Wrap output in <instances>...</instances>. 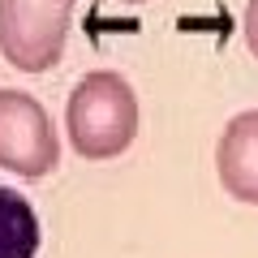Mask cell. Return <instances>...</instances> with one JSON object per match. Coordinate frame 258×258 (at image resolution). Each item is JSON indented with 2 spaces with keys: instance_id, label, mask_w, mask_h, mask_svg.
I'll list each match as a JSON object with an SVG mask.
<instances>
[{
  "instance_id": "cell-6",
  "label": "cell",
  "mask_w": 258,
  "mask_h": 258,
  "mask_svg": "<svg viewBox=\"0 0 258 258\" xmlns=\"http://www.w3.org/2000/svg\"><path fill=\"white\" fill-rule=\"evenodd\" d=\"M241 26H245V43H249V52L258 56V0H249V5H245V22H241Z\"/></svg>"
},
{
  "instance_id": "cell-5",
  "label": "cell",
  "mask_w": 258,
  "mask_h": 258,
  "mask_svg": "<svg viewBox=\"0 0 258 258\" xmlns=\"http://www.w3.org/2000/svg\"><path fill=\"white\" fill-rule=\"evenodd\" d=\"M39 254V215L18 189L0 185V258Z\"/></svg>"
},
{
  "instance_id": "cell-4",
  "label": "cell",
  "mask_w": 258,
  "mask_h": 258,
  "mask_svg": "<svg viewBox=\"0 0 258 258\" xmlns=\"http://www.w3.org/2000/svg\"><path fill=\"white\" fill-rule=\"evenodd\" d=\"M215 168H220L224 189L237 203L258 207V112H241L228 120L220 147H215Z\"/></svg>"
},
{
  "instance_id": "cell-3",
  "label": "cell",
  "mask_w": 258,
  "mask_h": 258,
  "mask_svg": "<svg viewBox=\"0 0 258 258\" xmlns=\"http://www.w3.org/2000/svg\"><path fill=\"white\" fill-rule=\"evenodd\" d=\"M56 159H60V142L43 103L26 91L5 86L0 91V168L39 181L56 168Z\"/></svg>"
},
{
  "instance_id": "cell-7",
  "label": "cell",
  "mask_w": 258,
  "mask_h": 258,
  "mask_svg": "<svg viewBox=\"0 0 258 258\" xmlns=\"http://www.w3.org/2000/svg\"><path fill=\"white\" fill-rule=\"evenodd\" d=\"M125 5H147V0H125Z\"/></svg>"
},
{
  "instance_id": "cell-2",
  "label": "cell",
  "mask_w": 258,
  "mask_h": 258,
  "mask_svg": "<svg viewBox=\"0 0 258 258\" xmlns=\"http://www.w3.org/2000/svg\"><path fill=\"white\" fill-rule=\"evenodd\" d=\"M74 0H0V56L22 74H47L64 52Z\"/></svg>"
},
{
  "instance_id": "cell-1",
  "label": "cell",
  "mask_w": 258,
  "mask_h": 258,
  "mask_svg": "<svg viewBox=\"0 0 258 258\" xmlns=\"http://www.w3.org/2000/svg\"><path fill=\"white\" fill-rule=\"evenodd\" d=\"M69 142L82 159H112L138 134V95L112 69H95L69 95Z\"/></svg>"
}]
</instances>
